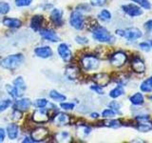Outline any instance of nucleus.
<instances>
[{"mask_svg":"<svg viewBox=\"0 0 152 143\" xmlns=\"http://www.w3.org/2000/svg\"><path fill=\"white\" fill-rule=\"evenodd\" d=\"M34 52L38 57H41V58H49L53 54L51 48H50L49 46L37 47L35 48Z\"/></svg>","mask_w":152,"mask_h":143,"instance_id":"2eb2a0df","label":"nucleus"},{"mask_svg":"<svg viewBox=\"0 0 152 143\" xmlns=\"http://www.w3.org/2000/svg\"><path fill=\"white\" fill-rule=\"evenodd\" d=\"M50 97L51 99H53L54 101H58V102H61V101H64V100H66L65 95L58 93L55 90H52L50 92Z\"/></svg>","mask_w":152,"mask_h":143,"instance_id":"c85d7f7f","label":"nucleus"},{"mask_svg":"<svg viewBox=\"0 0 152 143\" xmlns=\"http://www.w3.org/2000/svg\"><path fill=\"white\" fill-rule=\"evenodd\" d=\"M7 133L10 139H15L19 133V127L16 124H10L7 127Z\"/></svg>","mask_w":152,"mask_h":143,"instance_id":"4be33fe9","label":"nucleus"},{"mask_svg":"<svg viewBox=\"0 0 152 143\" xmlns=\"http://www.w3.org/2000/svg\"><path fill=\"white\" fill-rule=\"evenodd\" d=\"M2 23L4 26H6L8 28H12V29L19 28L22 25L21 20H19L17 18H10V17H5L3 19Z\"/></svg>","mask_w":152,"mask_h":143,"instance_id":"6ab92c4d","label":"nucleus"},{"mask_svg":"<svg viewBox=\"0 0 152 143\" xmlns=\"http://www.w3.org/2000/svg\"><path fill=\"white\" fill-rule=\"evenodd\" d=\"M75 40L80 45H87L88 43V39L85 36H77L75 38Z\"/></svg>","mask_w":152,"mask_h":143,"instance_id":"a19ab883","label":"nucleus"},{"mask_svg":"<svg viewBox=\"0 0 152 143\" xmlns=\"http://www.w3.org/2000/svg\"><path fill=\"white\" fill-rule=\"evenodd\" d=\"M109 60H110L112 66L119 68V67H122L123 65L126 64V62L127 61V55L121 51L115 52L109 56Z\"/></svg>","mask_w":152,"mask_h":143,"instance_id":"39448f33","label":"nucleus"},{"mask_svg":"<svg viewBox=\"0 0 152 143\" xmlns=\"http://www.w3.org/2000/svg\"><path fill=\"white\" fill-rule=\"evenodd\" d=\"M91 80L96 85L101 86V87H106V86H107L109 82L111 81V78H110V76H109V74L106 73H99V74H94L91 77Z\"/></svg>","mask_w":152,"mask_h":143,"instance_id":"9d476101","label":"nucleus"},{"mask_svg":"<svg viewBox=\"0 0 152 143\" xmlns=\"http://www.w3.org/2000/svg\"><path fill=\"white\" fill-rule=\"evenodd\" d=\"M65 74L69 79L72 80V79H76L78 77L79 74H80V71L76 66L71 65V66H69L68 68L66 69V73Z\"/></svg>","mask_w":152,"mask_h":143,"instance_id":"412c9836","label":"nucleus"},{"mask_svg":"<svg viewBox=\"0 0 152 143\" xmlns=\"http://www.w3.org/2000/svg\"><path fill=\"white\" fill-rule=\"evenodd\" d=\"M48 105V100L45 98H39L34 102V106L37 108H45Z\"/></svg>","mask_w":152,"mask_h":143,"instance_id":"e433bc0d","label":"nucleus"},{"mask_svg":"<svg viewBox=\"0 0 152 143\" xmlns=\"http://www.w3.org/2000/svg\"><path fill=\"white\" fill-rule=\"evenodd\" d=\"M135 128L141 133H147L152 130V122L149 120L139 121V122H137V124L135 125Z\"/></svg>","mask_w":152,"mask_h":143,"instance_id":"aec40b11","label":"nucleus"},{"mask_svg":"<svg viewBox=\"0 0 152 143\" xmlns=\"http://www.w3.org/2000/svg\"><path fill=\"white\" fill-rule=\"evenodd\" d=\"M139 47L145 52H149L151 50V47L149 45V43H147V42H141L139 44Z\"/></svg>","mask_w":152,"mask_h":143,"instance_id":"c03bdc74","label":"nucleus"},{"mask_svg":"<svg viewBox=\"0 0 152 143\" xmlns=\"http://www.w3.org/2000/svg\"><path fill=\"white\" fill-rule=\"evenodd\" d=\"M149 99H150V100H152V95H150V97H149Z\"/></svg>","mask_w":152,"mask_h":143,"instance_id":"864d4df0","label":"nucleus"},{"mask_svg":"<svg viewBox=\"0 0 152 143\" xmlns=\"http://www.w3.org/2000/svg\"><path fill=\"white\" fill-rule=\"evenodd\" d=\"M144 27H145V29L148 32H152V19H149V20H147L144 24Z\"/></svg>","mask_w":152,"mask_h":143,"instance_id":"49530a36","label":"nucleus"},{"mask_svg":"<svg viewBox=\"0 0 152 143\" xmlns=\"http://www.w3.org/2000/svg\"><path fill=\"white\" fill-rule=\"evenodd\" d=\"M48 135H49V131H48L46 128L38 127V128H35L34 130L31 132V138L34 140V142L42 141L48 136Z\"/></svg>","mask_w":152,"mask_h":143,"instance_id":"f8f14e48","label":"nucleus"},{"mask_svg":"<svg viewBox=\"0 0 152 143\" xmlns=\"http://www.w3.org/2000/svg\"><path fill=\"white\" fill-rule=\"evenodd\" d=\"M6 90H7L8 94L11 95V97H12L13 98L19 97H18V94H17V91H16V89H15V87H14V86L6 85Z\"/></svg>","mask_w":152,"mask_h":143,"instance_id":"473e14b6","label":"nucleus"},{"mask_svg":"<svg viewBox=\"0 0 152 143\" xmlns=\"http://www.w3.org/2000/svg\"><path fill=\"white\" fill-rule=\"evenodd\" d=\"M107 0H90V4L94 7H102L107 4Z\"/></svg>","mask_w":152,"mask_h":143,"instance_id":"ea45409f","label":"nucleus"},{"mask_svg":"<svg viewBox=\"0 0 152 143\" xmlns=\"http://www.w3.org/2000/svg\"><path fill=\"white\" fill-rule=\"evenodd\" d=\"M49 114L45 108H40L36 110L32 114V120L35 123H46L49 121Z\"/></svg>","mask_w":152,"mask_h":143,"instance_id":"1a4fd4ad","label":"nucleus"},{"mask_svg":"<svg viewBox=\"0 0 152 143\" xmlns=\"http://www.w3.org/2000/svg\"><path fill=\"white\" fill-rule=\"evenodd\" d=\"M10 12V5L7 2H0V14H7Z\"/></svg>","mask_w":152,"mask_h":143,"instance_id":"f704fd0d","label":"nucleus"},{"mask_svg":"<svg viewBox=\"0 0 152 143\" xmlns=\"http://www.w3.org/2000/svg\"><path fill=\"white\" fill-rule=\"evenodd\" d=\"M13 86L15 87V89L17 91L18 97H21V95H23L24 92H25L26 89H27L25 81H24V79L21 77V76H18V77H16V79L13 81Z\"/></svg>","mask_w":152,"mask_h":143,"instance_id":"a211bd4d","label":"nucleus"},{"mask_svg":"<svg viewBox=\"0 0 152 143\" xmlns=\"http://www.w3.org/2000/svg\"><path fill=\"white\" fill-rule=\"evenodd\" d=\"M81 66L85 71H95L99 68L100 63L99 59L96 55H86L81 59Z\"/></svg>","mask_w":152,"mask_h":143,"instance_id":"7ed1b4c3","label":"nucleus"},{"mask_svg":"<svg viewBox=\"0 0 152 143\" xmlns=\"http://www.w3.org/2000/svg\"><path fill=\"white\" fill-rule=\"evenodd\" d=\"M23 142H24V143H26V142H28V143H31V142H34V140H33L31 137H26L25 139L23 140Z\"/></svg>","mask_w":152,"mask_h":143,"instance_id":"8fccbe9b","label":"nucleus"},{"mask_svg":"<svg viewBox=\"0 0 152 143\" xmlns=\"http://www.w3.org/2000/svg\"><path fill=\"white\" fill-rule=\"evenodd\" d=\"M32 0H15V5L17 7H27L31 4Z\"/></svg>","mask_w":152,"mask_h":143,"instance_id":"4c0bfd02","label":"nucleus"},{"mask_svg":"<svg viewBox=\"0 0 152 143\" xmlns=\"http://www.w3.org/2000/svg\"><path fill=\"white\" fill-rule=\"evenodd\" d=\"M22 116V113L21 111H19V110H16V109H14V111L12 113V118L13 119V120H19V119L21 118Z\"/></svg>","mask_w":152,"mask_h":143,"instance_id":"37998d69","label":"nucleus"},{"mask_svg":"<svg viewBox=\"0 0 152 143\" xmlns=\"http://www.w3.org/2000/svg\"><path fill=\"white\" fill-rule=\"evenodd\" d=\"M103 125L106 127H109V128H119L122 125V122L118 119H107V120H104Z\"/></svg>","mask_w":152,"mask_h":143,"instance_id":"bb28decb","label":"nucleus"},{"mask_svg":"<svg viewBox=\"0 0 152 143\" xmlns=\"http://www.w3.org/2000/svg\"><path fill=\"white\" fill-rule=\"evenodd\" d=\"M56 138H57V141H59V142H66V141H69L68 139H70V135L68 132H61L57 135Z\"/></svg>","mask_w":152,"mask_h":143,"instance_id":"2f4dec72","label":"nucleus"},{"mask_svg":"<svg viewBox=\"0 0 152 143\" xmlns=\"http://www.w3.org/2000/svg\"><path fill=\"white\" fill-rule=\"evenodd\" d=\"M123 94H125V89H124L123 85H118L117 87L112 89L109 93V97L111 98H117L122 97Z\"/></svg>","mask_w":152,"mask_h":143,"instance_id":"393cba45","label":"nucleus"},{"mask_svg":"<svg viewBox=\"0 0 152 143\" xmlns=\"http://www.w3.org/2000/svg\"><path fill=\"white\" fill-rule=\"evenodd\" d=\"M40 35L46 40H49L51 42H58L59 36L56 35V32L50 29H42L40 30Z\"/></svg>","mask_w":152,"mask_h":143,"instance_id":"ddd939ff","label":"nucleus"},{"mask_svg":"<svg viewBox=\"0 0 152 143\" xmlns=\"http://www.w3.org/2000/svg\"><path fill=\"white\" fill-rule=\"evenodd\" d=\"M123 12L130 17H138L142 14V10L137 4H126L122 6Z\"/></svg>","mask_w":152,"mask_h":143,"instance_id":"423d86ee","label":"nucleus"},{"mask_svg":"<svg viewBox=\"0 0 152 143\" xmlns=\"http://www.w3.org/2000/svg\"><path fill=\"white\" fill-rule=\"evenodd\" d=\"M116 35H120V36L123 37V35H124V30H122V29H118V30H116Z\"/></svg>","mask_w":152,"mask_h":143,"instance_id":"09e8293b","label":"nucleus"},{"mask_svg":"<svg viewBox=\"0 0 152 143\" xmlns=\"http://www.w3.org/2000/svg\"><path fill=\"white\" fill-rule=\"evenodd\" d=\"M11 105H12V101L10 99L3 100V101L0 103V113L4 112L5 110H7Z\"/></svg>","mask_w":152,"mask_h":143,"instance_id":"c9c22d12","label":"nucleus"},{"mask_svg":"<svg viewBox=\"0 0 152 143\" xmlns=\"http://www.w3.org/2000/svg\"><path fill=\"white\" fill-rule=\"evenodd\" d=\"M23 61H24V56L21 54L12 55L5 57V58H3L0 61V66H1L3 69L13 71V70H15L17 67L20 66Z\"/></svg>","mask_w":152,"mask_h":143,"instance_id":"f257e3e1","label":"nucleus"},{"mask_svg":"<svg viewBox=\"0 0 152 143\" xmlns=\"http://www.w3.org/2000/svg\"><path fill=\"white\" fill-rule=\"evenodd\" d=\"M92 36L96 41L103 43H111L115 41L114 36L109 32L106 28L98 26L95 30L92 31Z\"/></svg>","mask_w":152,"mask_h":143,"instance_id":"f03ea898","label":"nucleus"},{"mask_svg":"<svg viewBox=\"0 0 152 143\" xmlns=\"http://www.w3.org/2000/svg\"><path fill=\"white\" fill-rule=\"evenodd\" d=\"M31 101L28 98L18 99L13 105L14 109L19 110V111H21V112L28 111V110L31 108Z\"/></svg>","mask_w":152,"mask_h":143,"instance_id":"dca6fc26","label":"nucleus"},{"mask_svg":"<svg viewBox=\"0 0 152 143\" xmlns=\"http://www.w3.org/2000/svg\"><path fill=\"white\" fill-rule=\"evenodd\" d=\"M98 18L104 22H108L111 20L112 15H111L110 12L107 11V10H102L101 13L98 14Z\"/></svg>","mask_w":152,"mask_h":143,"instance_id":"cd10ccee","label":"nucleus"},{"mask_svg":"<svg viewBox=\"0 0 152 143\" xmlns=\"http://www.w3.org/2000/svg\"><path fill=\"white\" fill-rule=\"evenodd\" d=\"M43 21H44V18L42 15H34L31 20V29H33L34 31H39L42 27Z\"/></svg>","mask_w":152,"mask_h":143,"instance_id":"5701e85b","label":"nucleus"},{"mask_svg":"<svg viewBox=\"0 0 152 143\" xmlns=\"http://www.w3.org/2000/svg\"><path fill=\"white\" fill-rule=\"evenodd\" d=\"M132 2L136 3L137 5L141 6L142 9L145 10H150L151 9V4L149 2V0H131Z\"/></svg>","mask_w":152,"mask_h":143,"instance_id":"7c9ffc66","label":"nucleus"},{"mask_svg":"<svg viewBox=\"0 0 152 143\" xmlns=\"http://www.w3.org/2000/svg\"><path fill=\"white\" fill-rule=\"evenodd\" d=\"M63 13L60 9H53L50 13V19L56 26H61L63 24Z\"/></svg>","mask_w":152,"mask_h":143,"instance_id":"f3484780","label":"nucleus"},{"mask_svg":"<svg viewBox=\"0 0 152 143\" xmlns=\"http://www.w3.org/2000/svg\"><path fill=\"white\" fill-rule=\"evenodd\" d=\"M85 25L87 26L88 30L92 32L93 30H95V29L98 27V22L96 19H94V18H88V21L85 22Z\"/></svg>","mask_w":152,"mask_h":143,"instance_id":"c756f323","label":"nucleus"},{"mask_svg":"<svg viewBox=\"0 0 152 143\" xmlns=\"http://www.w3.org/2000/svg\"><path fill=\"white\" fill-rule=\"evenodd\" d=\"M131 69L137 74H142L145 71V64L139 55H135L130 60Z\"/></svg>","mask_w":152,"mask_h":143,"instance_id":"6e6552de","label":"nucleus"},{"mask_svg":"<svg viewBox=\"0 0 152 143\" xmlns=\"http://www.w3.org/2000/svg\"><path fill=\"white\" fill-rule=\"evenodd\" d=\"M140 89L144 93H151L152 92V76L145 79L140 86Z\"/></svg>","mask_w":152,"mask_h":143,"instance_id":"a878e982","label":"nucleus"},{"mask_svg":"<svg viewBox=\"0 0 152 143\" xmlns=\"http://www.w3.org/2000/svg\"><path fill=\"white\" fill-rule=\"evenodd\" d=\"M90 116H91L92 118H98L99 117V114H97V113H92V114H90Z\"/></svg>","mask_w":152,"mask_h":143,"instance_id":"3c124183","label":"nucleus"},{"mask_svg":"<svg viewBox=\"0 0 152 143\" xmlns=\"http://www.w3.org/2000/svg\"><path fill=\"white\" fill-rule=\"evenodd\" d=\"M90 89H91L92 91H94L96 94H104V90H103V87H101V86L99 85H92L91 87H90Z\"/></svg>","mask_w":152,"mask_h":143,"instance_id":"79ce46f5","label":"nucleus"},{"mask_svg":"<svg viewBox=\"0 0 152 143\" xmlns=\"http://www.w3.org/2000/svg\"><path fill=\"white\" fill-rule=\"evenodd\" d=\"M69 23H70L71 27L75 28L76 30H82V29L85 27V19L83 17L82 13L78 12L77 10L74 11L70 14Z\"/></svg>","mask_w":152,"mask_h":143,"instance_id":"20e7f679","label":"nucleus"},{"mask_svg":"<svg viewBox=\"0 0 152 143\" xmlns=\"http://www.w3.org/2000/svg\"><path fill=\"white\" fill-rule=\"evenodd\" d=\"M142 36V32L140 29L135 27L127 28L126 30H124V35L123 37L126 38L127 41H134L136 39H139Z\"/></svg>","mask_w":152,"mask_h":143,"instance_id":"0eeeda50","label":"nucleus"},{"mask_svg":"<svg viewBox=\"0 0 152 143\" xmlns=\"http://www.w3.org/2000/svg\"><path fill=\"white\" fill-rule=\"evenodd\" d=\"M5 136H6V133H5V130L2 128H0V142H3L5 139Z\"/></svg>","mask_w":152,"mask_h":143,"instance_id":"de8ad7c7","label":"nucleus"},{"mask_svg":"<svg viewBox=\"0 0 152 143\" xmlns=\"http://www.w3.org/2000/svg\"><path fill=\"white\" fill-rule=\"evenodd\" d=\"M70 121V117L69 114H66L65 113H58L55 114V116L53 117V122L54 124L58 126H64L68 125Z\"/></svg>","mask_w":152,"mask_h":143,"instance_id":"4468645a","label":"nucleus"},{"mask_svg":"<svg viewBox=\"0 0 152 143\" xmlns=\"http://www.w3.org/2000/svg\"><path fill=\"white\" fill-rule=\"evenodd\" d=\"M108 107L110 108V109H112V110H114L116 113H119V110L121 109V104L119 103L118 101H111L110 103L108 104Z\"/></svg>","mask_w":152,"mask_h":143,"instance_id":"58836bf2","label":"nucleus"},{"mask_svg":"<svg viewBox=\"0 0 152 143\" xmlns=\"http://www.w3.org/2000/svg\"><path fill=\"white\" fill-rule=\"evenodd\" d=\"M57 52L60 55V57L63 59L65 62H69L72 58V54H71V51L69 50V46L66 44V43H61L58 46V49Z\"/></svg>","mask_w":152,"mask_h":143,"instance_id":"9b49d317","label":"nucleus"},{"mask_svg":"<svg viewBox=\"0 0 152 143\" xmlns=\"http://www.w3.org/2000/svg\"><path fill=\"white\" fill-rule=\"evenodd\" d=\"M116 112L114 111V110H112V109H106L102 113V116H103V117H104V118H112V117H114L116 116Z\"/></svg>","mask_w":152,"mask_h":143,"instance_id":"72a5a7b5","label":"nucleus"},{"mask_svg":"<svg viewBox=\"0 0 152 143\" xmlns=\"http://www.w3.org/2000/svg\"><path fill=\"white\" fill-rule=\"evenodd\" d=\"M149 45H150V47H151V49H152V38L149 40Z\"/></svg>","mask_w":152,"mask_h":143,"instance_id":"603ef678","label":"nucleus"},{"mask_svg":"<svg viewBox=\"0 0 152 143\" xmlns=\"http://www.w3.org/2000/svg\"><path fill=\"white\" fill-rule=\"evenodd\" d=\"M129 101L135 106H141L145 102V97L141 93H135L129 97Z\"/></svg>","mask_w":152,"mask_h":143,"instance_id":"b1692460","label":"nucleus"},{"mask_svg":"<svg viewBox=\"0 0 152 143\" xmlns=\"http://www.w3.org/2000/svg\"><path fill=\"white\" fill-rule=\"evenodd\" d=\"M61 108L64 109V110H72L74 108V104L73 103H68V102H65V103H61Z\"/></svg>","mask_w":152,"mask_h":143,"instance_id":"a18cd8bd","label":"nucleus"}]
</instances>
